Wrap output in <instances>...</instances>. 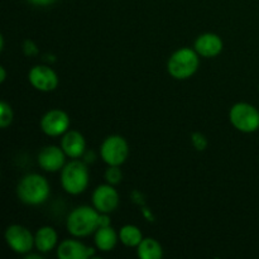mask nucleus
Listing matches in <instances>:
<instances>
[{
  "label": "nucleus",
  "instance_id": "f257e3e1",
  "mask_svg": "<svg viewBox=\"0 0 259 259\" xmlns=\"http://www.w3.org/2000/svg\"><path fill=\"white\" fill-rule=\"evenodd\" d=\"M50 194L51 187L47 179L38 174L25 175L17 186V195L20 201L32 206L47 201Z\"/></svg>",
  "mask_w": 259,
  "mask_h": 259
},
{
  "label": "nucleus",
  "instance_id": "f03ea898",
  "mask_svg": "<svg viewBox=\"0 0 259 259\" xmlns=\"http://www.w3.org/2000/svg\"><path fill=\"white\" fill-rule=\"evenodd\" d=\"M100 212L91 206H77L70 212L66 222L68 233L73 237H89L99 228Z\"/></svg>",
  "mask_w": 259,
  "mask_h": 259
},
{
  "label": "nucleus",
  "instance_id": "7ed1b4c3",
  "mask_svg": "<svg viewBox=\"0 0 259 259\" xmlns=\"http://www.w3.org/2000/svg\"><path fill=\"white\" fill-rule=\"evenodd\" d=\"M199 53L192 48H180L171 55L167 62V71L176 80L192 77L199 68Z\"/></svg>",
  "mask_w": 259,
  "mask_h": 259
},
{
  "label": "nucleus",
  "instance_id": "20e7f679",
  "mask_svg": "<svg viewBox=\"0 0 259 259\" xmlns=\"http://www.w3.org/2000/svg\"><path fill=\"white\" fill-rule=\"evenodd\" d=\"M90 181V174L86 162L73 159L65 164L61 172V185L70 195H78L85 191Z\"/></svg>",
  "mask_w": 259,
  "mask_h": 259
},
{
  "label": "nucleus",
  "instance_id": "39448f33",
  "mask_svg": "<svg viewBox=\"0 0 259 259\" xmlns=\"http://www.w3.org/2000/svg\"><path fill=\"white\" fill-rule=\"evenodd\" d=\"M230 123L243 133H253L259 129V111L248 103H238L229 111Z\"/></svg>",
  "mask_w": 259,
  "mask_h": 259
},
{
  "label": "nucleus",
  "instance_id": "423d86ee",
  "mask_svg": "<svg viewBox=\"0 0 259 259\" xmlns=\"http://www.w3.org/2000/svg\"><path fill=\"white\" fill-rule=\"evenodd\" d=\"M103 161L108 166H120L129 156V146L121 136H109L100 147Z\"/></svg>",
  "mask_w": 259,
  "mask_h": 259
},
{
  "label": "nucleus",
  "instance_id": "0eeeda50",
  "mask_svg": "<svg viewBox=\"0 0 259 259\" xmlns=\"http://www.w3.org/2000/svg\"><path fill=\"white\" fill-rule=\"evenodd\" d=\"M5 242L13 252L18 254H27L34 245V237L25 227L14 224L5 230Z\"/></svg>",
  "mask_w": 259,
  "mask_h": 259
},
{
  "label": "nucleus",
  "instance_id": "6e6552de",
  "mask_svg": "<svg viewBox=\"0 0 259 259\" xmlns=\"http://www.w3.org/2000/svg\"><path fill=\"white\" fill-rule=\"evenodd\" d=\"M70 123L67 113L60 109H52L40 119V129L48 137H60L68 131Z\"/></svg>",
  "mask_w": 259,
  "mask_h": 259
},
{
  "label": "nucleus",
  "instance_id": "1a4fd4ad",
  "mask_svg": "<svg viewBox=\"0 0 259 259\" xmlns=\"http://www.w3.org/2000/svg\"><path fill=\"white\" fill-rule=\"evenodd\" d=\"M28 80L35 90L42 91V93L53 91L58 86L57 73L45 65H37L30 68L28 73Z\"/></svg>",
  "mask_w": 259,
  "mask_h": 259
},
{
  "label": "nucleus",
  "instance_id": "9d476101",
  "mask_svg": "<svg viewBox=\"0 0 259 259\" xmlns=\"http://www.w3.org/2000/svg\"><path fill=\"white\" fill-rule=\"evenodd\" d=\"M93 205L99 212L109 214L113 212L119 205V194L113 185H100L93 194Z\"/></svg>",
  "mask_w": 259,
  "mask_h": 259
},
{
  "label": "nucleus",
  "instance_id": "9b49d317",
  "mask_svg": "<svg viewBox=\"0 0 259 259\" xmlns=\"http://www.w3.org/2000/svg\"><path fill=\"white\" fill-rule=\"evenodd\" d=\"M66 157L61 147L47 146L38 154V164L47 172H57L65 167Z\"/></svg>",
  "mask_w": 259,
  "mask_h": 259
},
{
  "label": "nucleus",
  "instance_id": "f8f14e48",
  "mask_svg": "<svg viewBox=\"0 0 259 259\" xmlns=\"http://www.w3.org/2000/svg\"><path fill=\"white\" fill-rule=\"evenodd\" d=\"M95 255V249L75 239H66L57 247L60 259H88Z\"/></svg>",
  "mask_w": 259,
  "mask_h": 259
},
{
  "label": "nucleus",
  "instance_id": "ddd939ff",
  "mask_svg": "<svg viewBox=\"0 0 259 259\" xmlns=\"http://www.w3.org/2000/svg\"><path fill=\"white\" fill-rule=\"evenodd\" d=\"M223 39L215 33H204L195 40V51L202 57H217L223 51Z\"/></svg>",
  "mask_w": 259,
  "mask_h": 259
},
{
  "label": "nucleus",
  "instance_id": "4468645a",
  "mask_svg": "<svg viewBox=\"0 0 259 259\" xmlns=\"http://www.w3.org/2000/svg\"><path fill=\"white\" fill-rule=\"evenodd\" d=\"M61 148L66 156L77 159L85 154L86 141L82 134L77 131H67L61 139Z\"/></svg>",
  "mask_w": 259,
  "mask_h": 259
},
{
  "label": "nucleus",
  "instance_id": "2eb2a0df",
  "mask_svg": "<svg viewBox=\"0 0 259 259\" xmlns=\"http://www.w3.org/2000/svg\"><path fill=\"white\" fill-rule=\"evenodd\" d=\"M58 235L52 227H42L34 235V247L40 253H48L57 245Z\"/></svg>",
  "mask_w": 259,
  "mask_h": 259
},
{
  "label": "nucleus",
  "instance_id": "dca6fc26",
  "mask_svg": "<svg viewBox=\"0 0 259 259\" xmlns=\"http://www.w3.org/2000/svg\"><path fill=\"white\" fill-rule=\"evenodd\" d=\"M95 240L96 248L101 252H110L115 248L116 243H118V234L115 233V230L109 225V227H99L98 230L95 233Z\"/></svg>",
  "mask_w": 259,
  "mask_h": 259
},
{
  "label": "nucleus",
  "instance_id": "f3484780",
  "mask_svg": "<svg viewBox=\"0 0 259 259\" xmlns=\"http://www.w3.org/2000/svg\"><path fill=\"white\" fill-rule=\"evenodd\" d=\"M137 254L141 259H159L163 255L162 245L153 238H143L137 247Z\"/></svg>",
  "mask_w": 259,
  "mask_h": 259
},
{
  "label": "nucleus",
  "instance_id": "a211bd4d",
  "mask_svg": "<svg viewBox=\"0 0 259 259\" xmlns=\"http://www.w3.org/2000/svg\"><path fill=\"white\" fill-rule=\"evenodd\" d=\"M119 240L123 243L126 247H138L141 242L143 240V234H142L141 229L136 225H124L119 232Z\"/></svg>",
  "mask_w": 259,
  "mask_h": 259
},
{
  "label": "nucleus",
  "instance_id": "6ab92c4d",
  "mask_svg": "<svg viewBox=\"0 0 259 259\" xmlns=\"http://www.w3.org/2000/svg\"><path fill=\"white\" fill-rule=\"evenodd\" d=\"M13 110L12 106L5 101L0 103V126L3 129L8 128L13 121Z\"/></svg>",
  "mask_w": 259,
  "mask_h": 259
},
{
  "label": "nucleus",
  "instance_id": "aec40b11",
  "mask_svg": "<svg viewBox=\"0 0 259 259\" xmlns=\"http://www.w3.org/2000/svg\"><path fill=\"white\" fill-rule=\"evenodd\" d=\"M105 180L110 185H118L123 180V172L119 168V166H109L105 171Z\"/></svg>",
  "mask_w": 259,
  "mask_h": 259
},
{
  "label": "nucleus",
  "instance_id": "412c9836",
  "mask_svg": "<svg viewBox=\"0 0 259 259\" xmlns=\"http://www.w3.org/2000/svg\"><path fill=\"white\" fill-rule=\"evenodd\" d=\"M191 142H192V146H194L197 151H204V149H206L207 139L202 133L196 132V133L192 134Z\"/></svg>",
  "mask_w": 259,
  "mask_h": 259
},
{
  "label": "nucleus",
  "instance_id": "4be33fe9",
  "mask_svg": "<svg viewBox=\"0 0 259 259\" xmlns=\"http://www.w3.org/2000/svg\"><path fill=\"white\" fill-rule=\"evenodd\" d=\"M24 53L27 56L37 55L38 48H37V46L34 45V42H32V40H27V42L24 43Z\"/></svg>",
  "mask_w": 259,
  "mask_h": 259
},
{
  "label": "nucleus",
  "instance_id": "5701e85b",
  "mask_svg": "<svg viewBox=\"0 0 259 259\" xmlns=\"http://www.w3.org/2000/svg\"><path fill=\"white\" fill-rule=\"evenodd\" d=\"M30 4L37 5V7H47V5L53 4L56 0H28Z\"/></svg>",
  "mask_w": 259,
  "mask_h": 259
},
{
  "label": "nucleus",
  "instance_id": "b1692460",
  "mask_svg": "<svg viewBox=\"0 0 259 259\" xmlns=\"http://www.w3.org/2000/svg\"><path fill=\"white\" fill-rule=\"evenodd\" d=\"M110 225V218L108 214H103L100 212V219H99V227H109Z\"/></svg>",
  "mask_w": 259,
  "mask_h": 259
},
{
  "label": "nucleus",
  "instance_id": "393cba45",
  "mask_svg": "<svg viewBox=\"0 0 259 259\" xmlns=\"http://www.w3.org/2000/svg\"><path fill=\"white\" fill-rule=\"evenodd\" d=\"M0 73H2V75H0V82H4L5 81V78H7V72H5V68L3 67H0Z\"/></svg>",
  "mask_w": 259,
  "mask_h": 259
},
{
  "label": "nucleus",
  "instance_id": "a878e982",
  "mask_svg": "<svg viewBox=\"0 0 259 259\" xmlns=\"http://www.w3.org/2000/svg\"><path fill=\"white\" fill-rule=\"evenodd\" d=\"M42 259V257H40V255H38V254H28L27 257H25V259Z\"/></svg>",
  "mask_w": 259,
  "mask_h": 259
}]
</instances>
